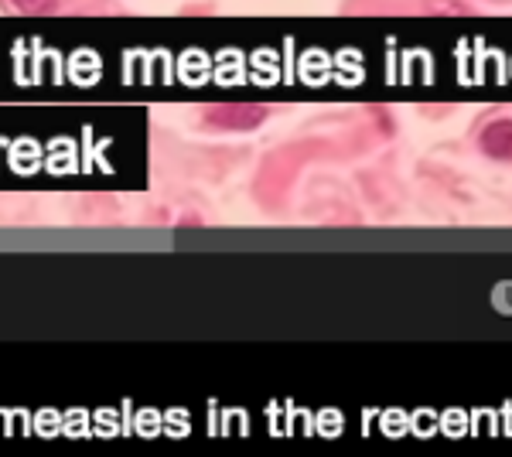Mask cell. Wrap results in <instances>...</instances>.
<instances>
[{
  "instance_id": "obj_2",
  "label": "cell",
  "mask_w": 512,
  "mask_h": 457,
  "mask_svg": "<svg viewBox=\"0 0 512 457\" xmlns=\"http://www.w3.org/2000/svg\"><path fill=\"white\" fill-rule=\"evenodd\" d=\"M482 151L495 161H512V120H492L478 137Z\"/></svg>"
},
{
  "instance_id": "obj_3",
  "label": "cell",
  "mask_w": 512,
  "mask_h": 457,
  "mask_svg": "<svg viewBox=\"0 0 512 457\" xmlns=\"http://www.w3.org/2000/svg\"><path fill=\"white\" fill-rule=\"evenodd\" d=\"M18 14H52L59 0H7Z\"/></svg>"
},
{
  "instance_id": "obj_1",
  "label": "cell",
  "mask_w": 512,
  "mask_h": 457,
  "mask_svg": "<svg viewBox=\"0 0 512 457\" xmlns=\"http://www.w3.org/2000/svg\"><path fill=\"white\" fill-rule=\"evenodd\" d=\"M205 120L222 130H253L267 120V106L260 103H222L205 110Z\"/></svg>"
}]
</instances>
